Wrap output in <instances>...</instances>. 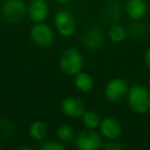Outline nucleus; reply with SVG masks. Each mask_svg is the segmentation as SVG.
<instances>
[{"label":"nucleus","mask_w":150,"mask_h":150,"mask_svg":"<svg viewBox=\"0 0 150 150\" xmlns=\"http://www.w3.org/2000/svg\"><path fill=\"white\" fill-rule=\"evenodd\" d=\"M127 100L133 112L145 114L150 111V88L142 84H135L129 88Z\"/></svg>","instance_id":"f257e3e1"},{"label":"nucleus","mask_w":150,"mask_h":150,"mask_svg":"<svg viewBox=\"0 0 150 150\" xmlns=\"http://www.w3.org/2000/svg\"><path fill=\"white\" fill-rule=\"evenodd\" d=\"M83 56L76 48H67L62 52L59 60V65L63 73L70 76H74L82 70L83 67Z\"/></svg>","instance_id":"f03ea898"},{"label":"nucleus","mask_w":150,"mask_h":150,"mask_svg":"<svg viewBox=\"0 0 150 150\" xmlns=\"http://www.w3.org/2000/svg\"><path fill=\"white\" fill-rule=\"evenodd\" d=\"M28 6L24 0H4L1 5L0 13L5 22L18 24L27 16Z\"/></svg>","instance_id":"7ed1b4c3"},{"label":"nucleus","mask_w":150,"mask_h":150,"mask_svg":"<svg viewBox=\"0 0 150 150\" xmlns=\"http://www.w3.org/2000/svg\"><path fill=\"white\" fill-rule=\"evenodd\" d=\"M54 25L57 32L63 37H71L76 32L77 24L75 18L69 11L61 9L54 15Z\"/></svg>","instance_id":"20e7f679"},{"label":"nucleus","mask_w":150,"mask_h":150,"mask_svg":"<svg viewBox=\"0 0 150 150\" xmlns=\"http://www.w3.org/2000/svg\"><path fill=\"white\" fill-rule=\"evenodd\" d=\"M30 38L36 46L46 48L54 43V33L50 26L44 23H35L30 30Z\"/></svg>","instance_id":"39448f33"},{"label":"nucleus","mask_w":150,"mask_h":150,"mask_svg":"<svg viewBox=\"0 0 150 150\" xmlns=\"http://www.w3.org/2000/svg\"><path fill=\"white\" fill-rule=\"evenodd\" d=\"M129 86L127 82L123 78L115 77L109 80L104 88V96L109 102L118 103L127 98L129 93Z\"/></svg>","instance_id":"423d86ee"},{"label":"nucleus","mask_w":150,"mask_h":150,"mask_svg":"<svg viewBox=\"0 0 150 150\" xmlns=\"http://www.w3.org/2000/svg\"><path fill=\"white\" fill-rule=\"evenodd\" d=\"M102 137L91 129L81 131L75 138V146L79 150H97L102 147Z\"/></svg>","instance_id":"0eeeda50"},{"label":"nucleus","mask_w":150,"mask_h":150,"mask_svg":"<svg viewBox=\"0 0 150 150\" xmlns=\"http://www.w3.org/2000/svg\"><path fill=\"white\" fill-rule=\"evenodd\" d=\"M61 110L63 114L70 118H78L81 117L86 111V105L82 99L78 97L70 96L65 98L61 104Z\"/></svg>","instance_id":"6e6552de"},{"label":"nucleus","mask_w":150,"mask_h":150,"mask_svg":"<svg viewBox=\"0 0 150 150\" xmlns=\"http://www.w3.org/2000/svg\"><path fill=\"white\" fill-rule=\"evenodd\" d=\"M100 134L107 140H118L122 135V127L117 119L112 116H107L101 120L100 125Z\"/></svg>","instance_id":"1a4fd4ad"},{"label":"nucleus","mask_w":150,"mask_h":150,"mask_svg":"<svg viewBox=\"0 0 150 150\" xmlns=\"http://www.w3.org/2000/svg\"><path fill=\"white\" fill-rule=\"evenodd\" d=\"M50 15V7L45 0H32L28 5L27 16L35 23H44Z\"/></svg>","instance_id":"9d476101"},{"label":"nucleus","mask_w":150,"mask_h":150,"mask_svg":"<svg viewBox=\"0 0 150 150\" xmlns=\"http://www.w3.org/2000/svg\"><path fill=\"white\" fill-rule=\"evenodd\" d=\"M146 0H127L125 4V11L127 16L133 21H140L147 13Z\"/></svg>","instance_id":"9b49d317"},{"label":"nucleus","mask_w":150,"mask_h":150,"mask_svg":"<svg viewBox=\"0 0 150 150\" xmlns=\"http://www.w3.org/2000/svg\"><path fill=\"white\" fill-rule=\"evenodd\" d=\"M82 42L86 48L96 50L100 47L104 42V34L98 28H91L84 32L82 36Z\"/></svg>","instance_id":"f8f14e48"},{"label":"nucleus","mask_w":150,"mask_h":150,"mask_svg":"<svg viewBox=\"0 0 150 150\" xmlns=\"http://www.w3.org/2000/svg\"><path fill=\"white\" fill-rule=\"evenodd\" d=\"M74 86L81 93H90L94 88V79L88 73L80 71L74 75Z\"/></svg>","instance_id":"ddd939ff"},{"label":"nucleus","mask_w":150,"mask_h":150,"mask_svg":"<svg viewBox=\"0 0 150 150\" xmlns=\"http://www.w3.org/2000/svg\"><path fill=\"white\" fill-rule=\"evenodd\" d=\"M47 125L41 120L32 122L29 127V136L36 142H42L47 135Z\"/></svg>","instance_id":"4468645a"},{"label":"nucleus","mask_w":150,"mask_h":150,"mask_svg":"<svg viewBox=\"0 0 150 150\" xmlns=\"http://www.w3.org/2000/svg\"><path fill=\"white\" fill-rule=\"evenodd\" d=\"M82 123L86 129H95L99 127L101 122V116L94 110H86L81 116Z\"/></svg>","instance_id":"2eb2a0df"},{"label":"nucleus","mask_w":150,"mask_h":150,"mask_svg":"<svg viewBox=\"0 0 150 150\" xmlns=\"http://www.w3.org/2000/svg\"><path fill=\"white\" fill-rule=\"evenodd\" d=\"M57 137L60 140V142H62L63 144L65 143H70L74 138V131L73 129L67 123H62L58 127L56 131Z\"/></svg>","instance_id":"dca6fc26"},{"label":"nucleus","mask_w":150,"mask_h":150,"mask_svg":"<svg viewBox=\"0 0 150 150\" xmlns=\"http://www.w3.org/2000/svg\"><path fill=\"white\" fill-rule=\"evenodd\" d=\"M108 36L110 40L114 43H120L127 37V31L125 29L120 25H112L108 32Z\"/></svg>","instance_id":"f3484780"},{"label":"nucleus","mask_w":150,"mask_h":150,"mask_svg":"<svg viewBox=\"0 0 150 150\" xmlns=\"http://www.w3.org/2000/svg\"><path fill=\"white\" fill-rule=\"evenodd\" d=\"M15 133V127L11 121L6 119H1L0 120V137L2 140H8L13 137Z\"/></svg>","instance_id":"a211bd4d"},{"label":"nucleus","mask_w":150,"mask_h":150,"mask_svg":"<svg viewBox=\"0 0 150 150\" xmlns=\"http://www.w3.org/2000/svg\"><path fill=\"white\" fill-rule=\"evenodd\" d=\"M40 150H64L65 146L63 145L62 142L56 141H47L44 142L39 147Z\"/></svg>","instance_id":"6ab92c4d"},{"label":"nucleus","mask_w":150,"mask_h":150,"mask_svg":"<svg viewBox=\"0 0 150 150\" xmlns=\"http://www.w3.org/2000/svg\"><path fill=\"white\" fill-rule=\"evenodd\" d=\"M103 148L105 150H122L125 148V146L119 143V142H117V140H111Z\"/></svg>","instance_id":"aec40b11"},{"label":"nucleus","mask_w":150,"mask_h":150,"mask_svg":"<svg viewBox=\"0 0 150 150\" xmlns=\"http://www.w3.org/2000/svg\"><path fill=\"white\" fill-rule=\"evenodd\" d=\"M144 61H145V65L148 68V70L150 71V47L147 48V50L145 52V56H144Z\"/></svg>","instance_id":"412c9836"},{"label":"nucleus","mask_w":150,"mask_h":150,"mask_svg":"<svg viewBox=\"0 0 150 150\" xmlns=\"http://www.w3.org/2000/svg\"><path fill=\"white\" fill-rule=\"evenodd\" d=\"M57 2H59V3H61V4H65V3H68V2H70L71 0H56Z\"/></svg>","instance_id":"4be33fe9"},{"label":"nucleus","mask_w":150,"mask_h":150,"mask_svg":"<svg viewBox=\"0 0 150 150\" xmlns=\"http://www.w3.org/2000/svg\"><path fill=\"white\" fill-rule=\"evenodd\" d=\"M19 149H22V150H24V149L32 150V148H31V147H29V146H21V147H19Z\"/></svg>","instance_id":"5701e85b"},{"label":"nucleus","mask_w":150,"mask_h":150,"mask_svg":"<svg viewBox=\"0 0 150 150\" xmlns=\"http://www.w3.org/2000/svg\"><path fill=\"white\" fill-rule=\"evenodd\" d=\"M147 84H148V88H150V77L148 78V82H147Z\"/></svg>","instance_id":"b1692460"}]
</instances>
